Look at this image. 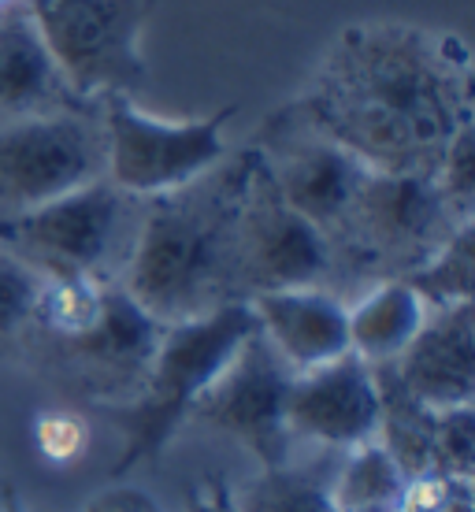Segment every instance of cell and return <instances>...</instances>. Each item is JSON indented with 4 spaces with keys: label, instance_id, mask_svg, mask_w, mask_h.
<instances>
[{
    "label": "cell",
    "instance_id": "9",
    "mask_svg": "<svg viewBox=\"0 0 475 512\" xmlns=\"http://www.w3.org/2000/svg\"><path fill=\"white\" fill-rule=\"evenodd\" d=\"M331 275V242L323 238L320 227H312L309 219L297 216L279 197L257 153L242 197V212H238V294L242 301L271 294V290L327 286Z\"/></svg>",
    "mask_w": 475,
    "mask_h": 512
},
{
    "label": "cell",
    "instance_id": "5",
    "mask_svg": "<svg viewBox=\"0 0 475 512\" xmlns=\"http://www.w3.org/2000/svg\"><path fill=\"white\" fill-rule=\"evenodd\" d=\"M461 223L468 219L446 205L431 175L368 171L346 223L331 238L334 271L346 264L375 282L401 279L420 268Z\"/></svg>",
    "mask_w": 475,
    "mask_h": 512
},
{
    "label": "cell",
    "instance_id": "21",
    "mask_svg": "<svg viewBox=\"0 0 475 512\" xmlns=\"http://www.w3.org/2000/svg\"><path fill=\"white\" fill-rule=\"evenodd\" d=\"M41 275L0 245V338H19L34 323Z\"/></svg>",
    "mask_w": 475,
    "mask_h": 512
},
{
    "label": "cell",
    "instance_id": "26",
    "mask_svg": "<svg viewBox=\"0 0 475 512\" xmlns=\"http://www.w3.org/2000/svg\"><path fill=\"white\" fill-rule=\"evenodd\" d=\"M186 512H238L231 487H227V479H223V475H212V479H205V483L190 494V501H186Z\"/></svg>",
    "mask_w": 475,
    "mask_h": 512
},
{
    "label": "cell",
    "instance_id": "15",
    "mask_svg": "<svg viewBox=\"0 0 475 512\" xmlns=\"http://www.w3.org/2000/svg\"><path fill=\"white\" fill-rule=\"evenodd\" d=\"M346 297L327 286H297L249 297V312L290 372H309L349 353Z\"/></svg>",
    "mask_w": 475,
    "mask_h": 512
},
{
    "label": "cell",
    "instance_id": "16",
    "mask_svg": "<svg viewBox=\"0 0 475 512\" xmlns=\"http://www.w3.org/2000/svg\"><path fill=\"white\" fill-rule=\"evenodd\" d=\"M86 108L52 64L26 0L0 4V127Z\"/></svg>",
    "mask_w": 475,
    "mask_h": 512
},
{
    "label": "cell",
    "instance_id": "29",
    "mask_svg": "<svg viewBox=\"0 0 475 512\" xmlns=\"http://www.w3.org/2000/svg\"><path fill=\"white\" fill-rule=\"evenodd\" d=\"M12 512H19V505H15V501H12Z\"/></svg>",
    "mask_w": 475,
    "mask_h": 512
},
{
    "label": "cell",
    "instance_id": "6",
    "mask_svg": "<svg viewBox=\"0 0 475 512\" xmlns=\"http://www.w3.org/2000/svg\"><path fill=\"white\" fill-rule=\"evenodd\" d=\"M26 8L78 101L134 97L149 82L142 26L153 0H26Z\"/></svg>",
    "mask_w": 475,
    "mask_h": 512
},
{
    "label": "cell",
    "instance_id": "19",
    "mask_svg": "<svg viewBox=\"0 0 475 512\" xmlns=\"http://www.w3.org/2000/svg\"><path fill=\"white\" fill-rule=\"evenodd\" d=\"M472 271H475V219L461 223L457 231L427 256L420 268L401 279L424 297L427 308H450L472 301Z\"/></svg>",
    "mask_w": 475,
    "mask_h": 512
},
{
    "label": "cell",
    "instance_id": "4",
    "mask_svg": "<svg viewBox=\"0 0 475 512\" xmlns=\"http://www.w3.org/2000/svg\"><path fill=\"white\" fill-rule=\"evenodd\" d=\"M138 219L142 197L97 179L26 216L0 219V245L38 275H93L119 282Z\"/></svg>",
    "mask_w": 475,
    "mask_h": 512
},
{
    "label": "cell",
    "instance_id": "27",
    "mask_svg": "<svg viewBox=\"0 0 475 512\" xmlns=\"http://www.w3.org/2000/svg\"><path fill=\"white\" fill-rule=\"evenodd\" d=\"M472 479H453L450 494L442 501V512H472Z\"/></svg>",
    "mask_w": 475,
    "mask_h": 512
},
{
    "label": "cell",
    "instance_id": "20",
    "mask_svg": "<svg viewBox=\"0 0 475 512\" xmlns=\"http://www.w3.org/2000/svg\"><path fill=\"white\" fill-rule=\"evenodd\" d=\"M231 494L238 512H334L327 483L290 468V461L260 468L249 483H242Z\"/></svg>",
    "mask_w": 475,
    "mask_h": 512
},
{
    "label": "cell",
    "instance_id": "3",
    "mask_svg": "<svg viewBox=\"0 0 475 512\" xmlns=\"http://www.w3.org/2000/svg\"><path fill=\"white\" fill-rule=\"evenodd\" d=\"M253 331H257V320L249 312V301L223 305L197 320L167 323L138 394L119 405H104L108 420L123 435V453L108 472L112 483L145 464L153 468L164 457L171 438L190 423L197 397L212 386L223 364Z\"/></svg>",
    "mask_w": 475,
    "mask_h": 512
},
{
    "label": "cell",
    "instance_id": "28",
    "mask_svg": "<svg viewBox=\"0 0 475 512\" xmlns=\"http://www.w3.org/2000/svg\"><path fill=\"white\" fill-rule=\"evenodd\" d=\"M12 501H15V494L0 483V512H12Z\"/></svg>",
    "mask_w": 475,
    "mask_h": 512
},
{
    "label": "cell",
    "instance_id": "18",
    "mask_svg": "<svg viewBox=\"0 0 475 512\" xmlns=\"http://www.w3.org/2000/svg\"><path fill=\"white\" fill-rule=\"evenodd\" d=\"M334 512H394L405 490V472L394 453L372 438L346 449V464L338 468L334 483H327Z\"/></svg>",
    "mask_w": 475,
    "mask_h": 512
},
{
    "label": "cell",
    "instance_id": "12",
    "mask_svg": "<svg viewBox=\"0 0 475 512\" xmlns=\"http://www.w3.org/2000/svg\"><path fill=\"white\" fill-rule=\"evenodd\" d=\"M160 334L164 323H156L119 282H112L90 331L67 342H49V349L60 368L104 409L138 394L149 360L160 346Z\"/></svg>",
    "mask_w": 475,
    "mask_h": 512
},
{
    "label": "cell",
    "instance_id": "30",
    "mask_svg": "<svg viewBox=\"0 0 475 512\" xmlns=\"http://www.w3.org/2000/svg\"><path fill=\"white\" fill-rule=\"evenodd\" d=\"M0 4H8V0H0Z\"/></svg>",
    "mask_w": 475,
    "mask_h": 512
},
{
    "label": "cell",
    "instance_id": "25",
    "mask_svg": "<svg viewBox=\"0 0 475 512\" xmlns=\"http://www.w3.org/2000/svg\"><path fill=\"white\" fill-rule=\"evenodd\" d=\"M82 512H160V505H156L145 490H138V487H108V490H101L97 498L86 505Z\"/></svg>",
    "mask_w": 475,
    "mask_h": 512
},
{
    "label": "cell",
    "instance_id": "13",
    "mask_svg": "<svg viewBox=\"0 0 475 512\" xmlns=\"http://www.w3.org/2000/svg\"><path fill=\"white\" fill-rule=\"evenodd\" d=\"M383 394L375 368L357 353L297 372L286 394V431L290 438L320 442L331 449H353L379 438Z\"/></svg>",
    "mask_w": 475,
    "mask_h": 512
},
{
    "label": "cell",
    "instance_id": "7",
    "mask_svg": "<svg viewBox=\"0 0 475 512\" xmlns=\"http://www.w3.org/2000/svg\"><path fill=\"white\" fill-rule=\"evenodd\" d=\"M97 116L104 134V179L142 201L201 179L231 156L223 127L231 123L234 104L212 116L167 123L142 112L134 97H101Z\"/></svg>",
    "mask_w": 475,
    "mask_h": 512
},
{
    "label": "cell",
    "instance_id": "10",
    "mask_svg": "<svg viewBox=\"0 0 475 512\" xmlns=\"http://www.w3.org/2000/svg\"><path fill=\"white\" fill-rule=\"evenodd\" d=\"M290 383H294V372L286 368V360L264 342V334L253 331L223 364L212 386L197 397L190 423H205L245 446L260 468L286 464L294 446V438L286 431Z\"/></svg>",
    "mask_w": 475,
    "mask_h": 512
},
{
    "label": "cell",
    "instance_id": "11",
    "mask_svg": "<svg viewBox=\"0 0 475 512\" xmlns=\"http://www.w3.org/2000/svg\"><path fill=\"white\" fill-rule=\"evenodd\" d=\"M257 153L279 197L331 242L368 179V167L320 127H312L297 108L271 119L257 141Z\"/></svg>",
    "mask_w": 475,
    "mask_h": 512
},
{
    "label": "cell",
    "instance_id": "2",
    "mask_svg": "<svg viewBox=\"0 0 475 512\" xmlns=\"http://www.w3.org/2000/svg\"><path fill=\"white\" fill-rule=\"evenodd\" d=\"M257 149L219 160L201 179L142 201L138 234L119 286L156 323L197 320L242 301L238 294V212Z\"/></svg>",
    "mask_w": 475,
    "mask_h": 512
},
{
    "label": "cell",
    "instance_id": "24",
    "mask_svg": "<svg viewBox=\"0 0 475 512\" xmlns=\"http://www.w3.org/2000/svg\"><path fill=\"white\" fill-rule=\"evenodd\" d=\"M475 412L472 405L446 409L435 416V442H431V472L450 479H472L475 453Z\"/></svg>",
    "mask_w": 475,
    "mask_h": 512
},
{
    "label": "cell",
    "instance_id": "22",
    "mask_svg": "<svg viewBox=\"0 0 475 512\" xmlns=\"http://www.w3.org/2000/svg\"><path fill=\"white\" fill-rule=\"evenodd\" d=\"M438 193L446 197V205L461 219H472L475 212V127L472 119L464 123L450 138L446 153L438 156L435 171H431Z\"/></svg>",
    "mask_w": 475,
    "mask_h": 512
},
{
    "label": "cell",
    "instance_id": "14",
    "mask_svg": "<svg viewBox=\"0 0 475 512\" xmlns=\"http://www.w3.org/2000/svg\"><path fill=\"white\" fill-rule=\"evenodd\" d=\"M394 383L431 412L461 409L475 397V308L472 301L431 308L405 353L386 364Z\"/></svg>",
    "mask_w": 475,
    "mask_h": 512
},
{
    "label": "cell",
    "instance_id": "1",
    "mask_svg": "<svg viewBox=\"0 0 475 512\" xmlns=\"http://www.w3.org/2000/svg\"><path fill=\"white\" fill-rule=\"evenodd\" d=\"M294 108L368 171L431 175L472 119L468 49L409 23H353Z\"/></svg>",
    "mask_w": 475,
    "mask_h": 512
},
{
    "label": "cell",
    "instance_id": "23",
    "mask_svg": "<svg viewBox=\"0 0 475 512\" xmlns=\"http://www.w3.org/2000/svg\"><path fill=\"white\" fill-rule=\"evenodd\" d=\"M30 435H34L38 457L45 464H52V468H71V464H78L86 457L93 438L90 423L71 409H41L34 416Z\"/></svg>",
    "mask_w": 475,
    "mask_h": 512
},
{
    "label": "cell",
    "instance_id": "17",
    "mask_svg": "<svg viewBox=\"0 0 475 512\" xmlns=\"http://www.w3.org/2000/svg\"><path fill=\"white\" fill-rule=\"evenodd\" d=\"M427 312L431 308L424 305V297L405 279H379L353 305H346L349 353H357L372 368L394 364L424 327Z\"/></svg>",
    "mask_w": 475,
    "mask_h": 512
},
{
    "label": "cell",
    "instance_id": "8",
    "mask_svg": "<svg viewBox=\"0 0 475 512\" xmlns=\"http://www.w3.org/2000/svg\"><path fill=\"white\" fill-rule=\"evenodd\" d=\"M97 179H104L97 104L0 127V219L26 216Z\"/></svg>",
    "mask_w": 475,
    "mask_h": 512
}]
</instances>
